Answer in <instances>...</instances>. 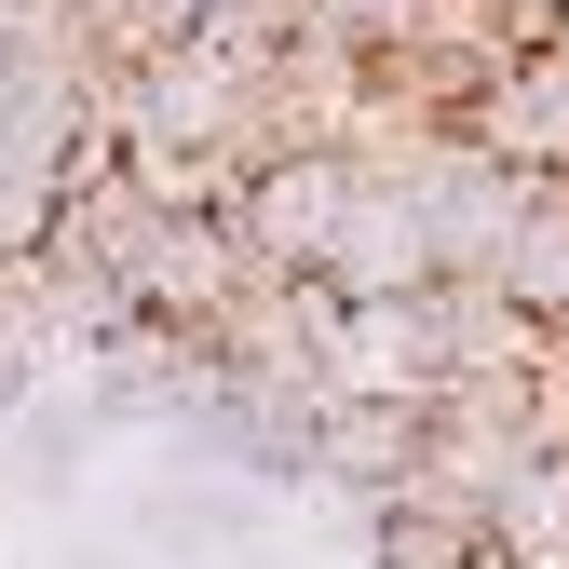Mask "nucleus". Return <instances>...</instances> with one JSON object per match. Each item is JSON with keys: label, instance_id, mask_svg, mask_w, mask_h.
<instances>
[{"label": "nucleus", "instance_id": "20e7f679", "mask_svg": "<svg viewBox=\"0 0 569 569\" xmlns=\"http://www.w3.org/2000/svg\"><path fill=\"white\" fill-rule=\"evenodd\" d=\"M420 326H435V380H448V393L556 367V339H542V326H529V312H516L488 271H448V284H420Z\"/></svg>", "mask_w": 569, "mask_h": 569}, {"label": "nucleus", "instance_id": "6e6552de", "mask_svg": "<svg viewBox=\"0 0 569 569\" xmlns=\"http://www.w3.org/2000/svg\"><path fill=\"white\" fill-rule=\"evenodd\" d=\"M556 367H569V339H556Z\"/></svg>", "mask_w": 569, "mask_h": 569}, {"label": "nucleus", "instance_id": "f03ea898", "mask_svg": "<svg viewBox=\"0 0 569 569\" xmlns=\"http://www.w3.org/2000/svg\"><path fill=\"white\" fill-rule=\"evenodd\" d=\"M244 244H231V218H150L136 231V258H122V299H136V326L150 339H218V312L244 299Z\"/></svg>", "mask_w": 569, "mask_h": 569}, {"label": "nucleus", "instance_id": "0eeeda50", "mask_svg": "<svg viewBox=\"0 0 569 569\" xmlns=\"http://www.w3.org/2000/svg\"><path fill=\"white\" fill-rule=\"evenodd\" d=\"M488 569H569V461H516L488 488Z\"/></svg>", "mask_w": 569, "mask_h": 569}, {"label": "nucleus", "instance_id": "423d86ee", "mask_svg": "<svg viewBox=\"0 0 569 569\" xmlns=\"http://www.w3.org/2000/svg\"><path fill=\"white\" fill-rule=\"evenodd\" d=\"M488 284L542 326V339H569V177H529V203H516V244L488 258Z\"/></svg>", "mask_w": 569, "mask_h": 569}, {"label": "nucleus", "instance_id": "39448f33", "mask_svg": "<svg viewBox=\"0 0 569 569\" xmlns=\"http://www.w3.org/2000/svg\"><path fill=\"white\" fill-rule=\"evenodd\" d=\"M312 475L393 502V488L420 475V407H352V393H326V407H312Z\"/></svg>", "mask_w": 569, "mask_h": 569}, {"label": "nucleus", "instance_id": "7ed1b4c3", "mask_svg": "<svg viewBox=\"0 0 569 569\" xmlns=\"http://www.w3.org/2000/svg\"><path fill=\"white\" fill-rule=\"evenodd\" d=\"M448 136H461V150H488V163H516V177H569V41L488 68L475 109H461Z\"/></svg>", "mask_w": 569, "mask_h": 569}, {"label": "nucleus", "instance_id": "f257e3e1", "mask_svg": "<svg viewBox=\"0 0 569 569\" xmlns=\"http://www.w3.org/2000/svg\"><path fill=\"white\" fill-rule=\"evenodd\" d=\"M339 203H352V150H271V163H244V190H231V244H244V271L312 284L326 244H339Z\"/></svg>", "mask_w": 569, "mask_h": 569}]
</instances>
